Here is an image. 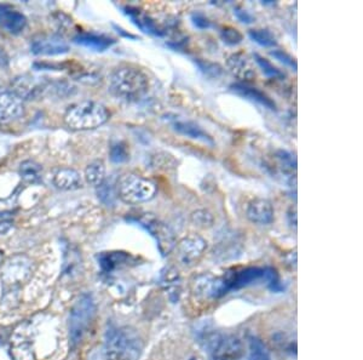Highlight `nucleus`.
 <instances>
[{"instance_id": "nucleus-1", "label": "nucleus", "mask_w": 363, "mask_h": 360, "mask_svg": "<svg viewBox=\"0 0 363 360\" xmlns=\"http://www.w3.org/2000/svg\"><path fill=\"white\" fill-rule=\"evenodd\" d=\"M149 90L148 76L135 67H119L109 76V91L125 102H137Z\"/></svg>"}, {"instance_id": "nucleus-2", "label": "nucleus", "mask_w": 363, "mask_h": 360, "mask_svg": "<svg viewBox=\"0 0 363 360\" xmlns=\"http://www.w3.org/2000/svg\"><path fill=\"white\" fill-rule=\"evenodd\" d=\"M143 351L138 333L130 328L108 330L104 343L107 360H137Z\"/></svg>"}, {"instance_id": "nucleus-3", "label": "nucleus", "mask_w": 363, "mask_h": 360, "mask_svg": "<svg viewBox=\"0 0 363 360\" xmlns=\"http://www.w3.org/2000/svg\"><path fill=\"white\" fill-rule=\"evenodd\" d=\"M111 113L106 106L95 101H83L68 107L63 120L71 130H93L109 120Z\"/></svg>"}, {"instance_id": "nucleus-4", "label": "nucleus", "mask_w": 363, "mask_h": 360, "mask_svg": "<svg viewBox=\"0 0 363 360\" xmlns=\"http://www.w3.org/2000/svg\"><path fill=\"white\" fill-rule=\"evenodd\" d=\"M158 192L156 183L137 173H124L116 181L118 198L126 204H141L154 199Z\"/></svg>"}, {"instance_id": "nucleus-5", "label": "nucleus", "mask_w": 363, "mask_h": 360, "mask_svg": "<svg viewBox=\"0 0 363 360\" xmlns=\"http://www.w3.org/2000/svg\"><path fill=\"white\" fill-rule=\"evenodd\" d=\"M96 314V306L90 295H83L73 307L69 320V333L71 342L78 343L88 333L90 325Z\"/></svg>"}, {"instance_id": "nucleus-6", "label": "nucleus", "mask_w": 363, "mask_h": 360, "mask_svg": "<svg viewBox=\"0 0 363 360\" xmlns=\"http://www.w3.org/2000/svg\"><path fill=\"white\" fill-rule=\"evenodd\" d=\"M221 280V293L224 295L229 290L240 289L247 285H251L254 281L266 280L270 281V284H278V278L274 269L271 268H261V267H251L242 271L235 272L231 276H226Z\"/></svg>"}, {"instance_id": "nucleus-7", "label": "nucleus", "mask_w": 363, "mask_h": 360, "mask_svg": "<svg viewBox=\"0 0 363 360\" xmlns=\"http://www.w3.org/2000/svg\"><path fill=\"white\" fill-rule=\"evenodd\" d=\"M137 222L156 238L160 253L163 255L169 253L174 248L176 241L172 232L170 231L169 227L159 221L158 218L151 216L149 213H146L141 218H137Z\"/></svg>"}, {"instance_id": "nucleus-8", "label": "nucleus", "mask_w": 363, "mask_h": 360, "mask_svg": "<svg viewBox=\"0 0 363 360\" xmlns=\"http://www.w3.org/2000/svg\"><path fill=\"white\" fill-rule=\"evenodd\" d=\"M207 248V243L201 236L196 234L186 236L177 244L178 261L183 266H194L203 258L205 250Z\"/></svg>"}, {"instance_id": "nucleus-9", "label": "nucleus", "mask_w": 363, "mask_h": 360, "mask_svg": "<svg viewBox=\"0 0 363 360\" xmlns=\"http://www.w3.org/2000/svg\"><path fill=\"white\" fill-rule=\"evenodd\" d=\"M25 101L11 91L0 93V125L11 124L25 116Z\"/></svg>"}, {"instance_id": "nucleus-10", "label": "nucleus", "mask_w": 363, "mask_h": 360, "mask_svg": "<svg viewBox=\"0 0 363 360\" xmlns=\"http://www.w3.org/2000/svg\"><path fill=\"white\" fill-rule=\"evenodd\" d=\"M32 273V263L25 256H16L11 258L5 266L4 272L1 274V280L5 284H21L25 283Z\"/></svg>"}, {"instance_id": "nucleus-11", "label": "nucleus", "mask_w": 363, "mask_h": 360, "mask_svg": "<svg viewBox=\"0 0 363 360\" xmlns=\"http://www.w3.org/2000/svg\"><path fill=\"white\" fill-rule=\"evenodd\" d=\"M210 349L214 360L236 359L241 353V346L236 338L214 335L210 341Z\"/></svg>"}, {"instance_id": "nucleus-12", "label": "nucleus", "mask_w": 363, "mask_h": 360, "mask_svg": "<svg viewBox=\"0 0 363 360\" xmlns=\"http://www.w3.org/2000/svg\"><path fill=\"white\" fill-rule=\"evenodd\" d=\"M32 51L36 55H61L68 53L69 46L56 34H40L32 41Z\"/></svg>"}, {"instance_id": "nucleus-13", "label": "nucleus", "mask_w": 363, "mask_h": 360, "mask_svg": "<svg viewBox=\"0 0 363 360\" xmlns=\"http://www.w3.org/2000/svg\"><path fill=\"white\" fill-rule=\"evenodd\" d=\"M246 216L252 223L266 226L274 221V208L269 200L257 198L248 204Z\"/></svg>"}, {"instance_id": "nucleus-14", "label": "nucleus", "mask_w": 363, "mask_h": 360, "mask_svg": "<svg viewBox=\"0 0 363 360\" xmlns=\"http://www.w3.org/2000/svg\"><path fill=\"white\" fill-rule=\"evenodd\" d=\"M226 67L233 76L244 81H252L257 76L252 62L242 53H233L226 58Z\"/></svg>"}, {"instance_id": "nucleus-15", "label": "nucleus", "mask_w": 363, "mask_h": 360, "mask_svg": "<svg viewBox=\"0 0 363 360\" xmlns=\"http://www.w3.org/2000/svg\"><path fill=\"white\" fill-rule=\"evenodd\" d=\"M0 26L9 33L18 34L26 28L27 18L18 10L0 5Z\"/></svg>"}, {"instance_id": "nucleus-16", "label": "nucleus", "mask_w": 363, "mask_h": 360, "mask_svg": "<svg viewBox=\"0 0 363 360\" xmlns=\"http://www.w3.org/2000/svg\"><path fill=\"white\" fill-rule=\"evenodd\" d=\"M172 128L173 130H176L178 133H181L183 136L193 138V140H196V141H201V142L210 145V146L214 145L213 138L206 131L201 129L199 125L195 124L193 121L174 119L172 121Z\"/></svg>"}, {"instance_id": "nucleus-17", "label": "nucleus", "mask_w": 363, "mask_h": 360, "mask_svg": "<svg viewBox=\"0 0 363 360\" xmlns=\"http://www.w3.org/2000/svg\"><path fill=\"white\" fill-rule=\"evenodd\" d=\"M231 88L235 93H238L240 96L247 98L253 102L259 103L261 106L266 107L268 109L276 111V105H275L274 101L261 90L251 88V86L242 84V83H235V84L231 85Z\"/></svg>"}, {"instance_id": "nucleus-18", "label": "nucleus", "mask_w": 363, "mask_h": 360, "mask_svg": "<svg viewBox=\"0 0 363 360\" xmlns=\"http://www.w3.org/2000/svg\"><path fill=\"white\" fill-rule=\"evenodd\" d=\"M53 185L62 191H76L83 187L84 181L76 170L64 168L55 173Z\"/></svg>"}, {"instance_id": "nucleus-19", "label": "nucleus", "mask_w": 363, "mask_h": 360, "mask_svg": "<svg viewBox=\"0 0 363 360\" xmlns=\"http://www.w3.org/2000/svg\"><path fill=\"white\" fill-rule=\"evenodd\" d=\"M74 41L95 51H104L116 43V40L96 33H79L74 36Z\"/></svg>"}, {"instance_id": "nucleus-20", "label": "nucleus", "mask_w": 363, "mask_h": 360, "mask_svg": "<svg viewBox=\"0 0 363 360\" xmlns=\"http://www.w3.org/2000/svg\"><path fill=\"white\" fill-rule=\"evenodd\" d=\"M39 85L36 84V80L33 78L21 76V78L15 79L11 91L18 95L25 101V100H31V98H36V93H39Z\"/></svg>"}, {"instance_id": "nucleus-21", "label": "nucleus", "mask_w": 363, "mask_h": 360, "mask_svg": "<svg viewBox=\"0 0 363 360\" xmlns=\"http://www.w3.org/2000/svg\"><path fill=\"white\" fill-rule=\"evenodd\" d=\"M85 181L89 183L90 186H101L106 181V165L102 160H95L90 163L85 169Z\"/></svg>"}, {"instance_id": "nucleus-22", "label": "nucleus", "mask_w": 363, "mask_h": 360, "mask_svg": "<svg viewBox=\"0 0 363 360\" xmlns=\"http://www.w3.org/2000/svg\"><path fill=\"white\" fill-rule=\"evenodd\" d=\"M125 10H126V13L129 15L130 18H132L135 25L139 27L143 32L156 34V36H163V32L160 31L159 28L156 27L154 21H151L146 13H141V10L133 9V8H126Z\"/></svg>"}, {"instance_id": "nucleus-23", "label": "nucleus", "mask_w": 363, "mask_h": 360, "mask_svg": "<svg viewBox=\"0 0 363 360\" xmlns=\"http://www.w3.org/2000/svg\"><path fill=\"white\" fill-rule=\"evenodd\" d=\"M20 176L28 185H36L43 180V169L38 163L33 160H26L20 165Z\"/></svg>"}, {"instance_id": "nucleus-24", "label": "nucleus", "mask_w": 363, "mask_h": 360, "mask_svg": "<svg viewBox=\"0 0 363 360\" xmlns=\"http://www.w3.org/2000/svg\"><path fill=\"white\" fill-rule=\"evenodd\" d=\"M131 256L125 253H107L100 256V263L103 269L111 271L121 265L129 262Z\"/></svg>"}, {"instance_id": "nucleus-25", "label": "nucleus", "mask_w": 363, "mask_h": 360, "mask_svg": "<svg viewBox=\"0 0 363 360\" xmlns=\"http://www.w3.org/2000/svg\"><path fill=\"white\" fill-rule=\"evenodd\" d=\"M98 198L102 200L103 204L111 206L116 204V198H118V193H116V183H113L109 181H104V182L98 187Z\"/></svg>"}, {"instance_id": "nucleus-26", "label": "nucleus", "mask_w": 363, "mask_h": 360, "mask_svg": "<svg viewBox=\"0 0 363 360\" xmlns=\"http://www.w3.org/2000/svg\"><path fill=\"white\" fill-rule=\"evenodd\" d=\"M249 36L253 41H256L257 44L266 46V48H274L278 45L274 34L268 29H252V31H249Z\"/></svg>"}, {"instance_id": "nucleus-27", "label": "nucleus", "mask_w": 363, "mask_h": 360, "mask_svg": "<svg viewBox=\"0 0 363 360\" xmlns=\"http://www.w3.org/2000/svg\"><path fill=\"white\" fill-rule=\"evenodd\" d=\"M130 152L129 147L123 141L113 143L111 147V159L116 164H121L125 163L126 160H129Z\"/></svg>"}, {"instance_id": "nucleus-28", "label": "nucleus", "mask_w": 363, "mask_h": 360, "mask_svg": "<svg viewBox=\"0 0 363 360\" xmlns=\"http://www.w3.org/2000/svg\"><path fill=\"white\" fill-rule=\"evenodd\" d=\"M221 38L226 44L238 45L242 41L244 36L241 34L239 29H236L234 27L226 26L223 27L221 29Z\"/></svg>"}, {"instance_id": "nucleus-29", "label": "nucleus", "mask_w": 363, "mask_h": 360, "mask_svg": "<svg viewBox=\"0 0 363 360\" xmlns=\"http://www.w3.org/2000/svg\"><path fill=\"white\" fill-rule=\"evenodd\" d=\"M254 60H256L258 66L261 67V71H263V73H264L266 76H269V78H279V76H282V73H281L280 69H278L269 60L261 58V55H258V53H254Z\"/></svg>"}, {"instance_id": "nucleus-30", "label": "nucleus", "mask_w": 363, "mask_h": 360, "mask_svg": "<svg viewBox=\"0 0 363 360\" xmlns=\"http://www.w3.org/2000/svg\"><path fill=\"white\" fill-rule=\"evenodd\" d=\"M191 221L194 223L195 226L206 227L212 226L213 216L211 213H208L206 210H198L191 215Z\"/></svg>"}, {"instance_id": "nucleus-31", "label": "nucleus", "mask_w": 363, "mask_h": 360, "mask_svg": "<svg viewBox=\"0 0 363 360\" xmlns=\"http://www.w3.org/2000/svg\"><path fill=\"white\" fill-rule=\"evenodd\" d=\"M196 65L199 66L200 69L204 72L205 74L208 76H221L223 73V68H221L217 63L208 62V61H201V60H196L195 61Z\"/></svg>"}, {"instance_id": "nucleus-32", "label": "nucleus", "mask_w": 363, "mask_h": 360, "mask_svg": "<svg viewBox=\"0 0 363 360\" xmlns=\"http://www.w3.org/2000/svg\"><path fill=\"white\" fill-rule=\"evenodd\" d=\"M251 358L249 360H271L269 353L259 341H253L252 351H251Z\"/></svg>"}, {"instance_id": "nucleus-33", "label": "nucleus", "mask_w": 363, "mask_h": 360, "mask_svg": "<svg viewBox=\"0 0 363 360\" xmlns=\"http://www.w3.org/2000/svg\"><path fill=\"white\" fill-rule=\"evenodd\" d=\"M271 56H274L276 60H279L280 62L284 63L286 66L291 67L294 71H297V62L294 61V58L285 53L282 50H273L270 51Z\"/></svg>"}, {"instance_id": "nucleus-34", "label": "nucleus", "mask_w": 363, "mask_h": 360, "mask_svg": "<svg viewBox=\"0 0 363 360\" xmlns=\"http://www.w3.org/2000/svg\"><path fill=\"white\" fill-rule=\"evenodd\" d=\"M191 21H193V25H194L196 28H199V29H207V28L211 27L210 20L205 16L204 13H191Z\"/></svg>"}, {"instance_id": "nucleus-35", "label": "nucleus", "mask_w": 363, "mask_h": 360, "mask_svg": "<svg viewBox=\"0 0 363 360\" xmlns=\"http://www.w3.org/2000/svg\"><path fill=\"white\" fill-rule=\"evenodd\" d=\"M235 16L239 18L241 22L244 23H252L254 21V18H253L252 15L246 11V10L241 9V8H236L234 10Z\"/></svg>"}, {"instance_id": "nucleus-36", "label": "nucleus", "mask_w": 363, "mask_h": 360, "mask_svg": "<svg viewBox=\"0 0 363 360\" xmlns=\"http://www.w3.org/2000/svg\"><path fill=\"white\" fill-rule=\"evenodd\" d=\"M13 228V222L10 220H0V236H4Z\"/></svg>"}, {"instance_id": "nucleus-37", "label": "nucleus", "mask_w": 363, "mask_h": 360, "mask_svg": "<svg viewBox=\"0 0 363 360\" xmlns=\"http://www.w3.org/2000/svg\"><path fill=\"white\" fill-rule=\"evenodd\" d=\"M3 258H4V255H3V253L0 251V267L3 265Z\"/></svg>"}]
</instances>
